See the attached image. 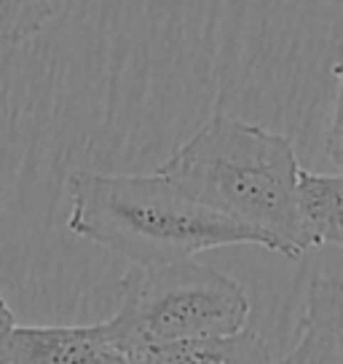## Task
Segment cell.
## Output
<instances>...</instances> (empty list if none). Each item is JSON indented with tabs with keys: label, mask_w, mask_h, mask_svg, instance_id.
<instances>
[{
	"label": "cell",
	"mask_w": 343,
	"mask_h": 364,
	"mask_svg": "<svg viewBox=\"0 0 343 364\" xmlns=\"http://www.w3.org/2000/svg\"><path fill=\"white\" fill-rule=\"evenodd\" d=\"M183 196L260 233L268 250L300 260L309 244L297 215V156L290 136L215 113L156 169Z\"/></svg>",
	"instance_id": "cell-1"
},
{
	"label": "cell",
	"mask_w": 343,
	"mask_h": 364,
	"mask_svg": "<svg viewBox=\"0 0 343 364\" xmlns=\"http://www.w3.org/2000/svg\"><path fill=\"white\" fill-rule=\"evenodd\" d=\"M68 230L150 271L233 244H268L260 233L191 201L153 174L73 171Z\"/></svg>",
	"instance_id": "cell-2"
},
{
	"label": "cell",
	"mask_w": 343,
	"mask_h": 364,
	"mask_svg": "<svg viewBox=\"0 0 343 364\" xmlns=\"http://www.w3.org/2000/svg\"><path fill=\"white\" fill-rule=\"evenodd\" d=\"M250 295L223 271L183 260L134 268L121 279V303L102 321L124 353L156 346L226 338L247 327Z\"/></svg>",
	"instance_id": "cell-3"
},
{
	"label": "cell",
	"mask_w": 343,
	"mask_h": 364,
	"mask_svg": "<svg viewBox=\"0 0 343 364\" xmlns=\"http://www.w3.org/2000/svg\"><path fill=\"white\" fill-rule=\"evenodd\" d=\"M0 353L9 364H129L102 321L89 327L16 324L0 343Z\"/></svg>",
	"instance_id": "cell-4"
},
{
	"label": "cell",
	"mask_w": 343,
	"mask_h": 364,
	"mask_svg": "<svg viewBox=\"0 0 343 364\" xmlns=\"http://www.w3.org/2000/svg\"><path fill=\"white\" fill-rule=\"evenodd\" d=\"M276 364H343V279L317 276L297 321V341Z\"/></svg>",
	"instance_id": "cell-5"
},
{
	"label": "cell",
	"mask_w": 343,
	"mask_h": 364,
	"mask_svg": "<svg viewBox=\"0 0 343 364\" xmlns=\"http://www.w3.org/2000/svg\"><path fill=\"white\" fill-rule=\"evenodd\" d=\"M129 364H274L268 343L244 327L236 335L156 346L126 353Z\"/></svg>",
	"instance_id": "cell-6"
},
{
	"label": "cell",
	"mask_w": 343,
	"mask_h": 364,
	"mask_svg": "<svg viewBox=\"0 0 343 364\" xmlns=\"http://www.w3.org/2000/svg\"><path fill=\"white\" fill-rule=\"evenodd\" d=\"M297 215L306 244L343 250V174H297Z\"/></svg>",
	"instance_id": "cell-7"
},
{
	"label": "cell",
	"mask_w": 343,
	"mask_h": 364,
	"mask_svg": "<svg viewBox=\"0 0 343 364\" xmlns=\"http://www.w3.org/2000/svg\"><path fill=\"white\" fill-rule=\"evenodd\" d=\"M73 3L62 0H0V46H19L41 33Z\"/></svg>",
	"instance_id": "cell-8"
},
{
	"label": "cell",
	"mask_w": 343,
	"mask_h": 364,
	"mask_svg": "<svg viewBox=\"0 0 343 364\" xmlns=\"http://www.w3.org/2000/svg\"><path fill=\"white\" fill-rule=\"evenodd\" d=\"M330 73L338 83V91H335L330 126L324 132V153H327L332 166L338 169V174H343V62H335Z\"/></svg>",
	"instance_id": "cell-9"
},
{
	"label": "cell",
	"mask_w": 343,
	"mask_h": 364,
	"mask_svg": "<svg viewBox=\"0 0 343 364\" xmlns=\"http://www.w3.org/2000/svg\"><path fill=\"white\" fill-rule=\"evenodd\" d=\"M19 321H16V316H14V311L9 308V303H6V297H3V292H0V343L6 341V335L16 327Z\"/></svg>",
	"instance_id": "cell-10"
},
{
	"label": "cell",
	"mask_w": 343,
	"mask_h": 364,
	"mask_svg": "<svg viewBox=\"0 0 343 364\" xmlns=\"http://www.w3.org/2000/svg\"><path fill=\"white\" fill-rule=\"evenodd\" d=\"M0 364H9V362H6V359H3V353H0Z\"/></svg>",
	"instance_id": "cell-11"
}]
</instances>
